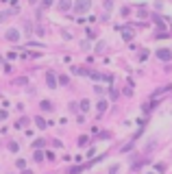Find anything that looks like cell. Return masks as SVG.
Wrapping results in <instances>:
<instances>
[{
    "mask_svg": "<svg viewBox=\"0 0 172 174\" xmlns=\"http://www.w3.org/2000/svg\"><path fill=\"white\" fill-rule=\"evenodd\" d=\"M59 83H61V85H68L70 79H68V76H59Z\"/></svg>",
    "mask_w": 172,
    "mask_h": 174,
    "instance_id": "14",
    "label": "cell"
},
{
    "mask_svg": "<svg viewBox=\"0 0 172 174\" xmlns=\"http://www.w3.org/2000/svg\"><path fill=\"white\" fill-rule=\"evenodd\" d=\"M157 57H159L161 61H170V59H172V50H168V48H159V50H157Z\"/></svg>",
    "mask_w": 172,
    "mask_h": 174,
    "instance_id": "2",
    "label": "cell"
},
{
    "mask_svg": "<svg viewBox=\"0 0 172 174\" xmlns=\"http://www.w3.org/2000/svg\"><path fill=\"white\" fill-rule=\"evenodd\" d=\"M50 5H53V0H44V9H46V7H50Z\"/></svg>",
    "mask_w": 172,
    "mask_h": 174,
    "instance_id": "17",
    "label": "cell"
},
{
    "mask_svg": "<svg viewBox=\"0 0 172 174\" xmlns=\"http://www.w3.org/2000/svg\"><path fill=\"white\" fill-rule=\"evenodd\" d=\"M15 126H18V129H24V126H26V118H22L20 122H15Z\"/></svg>",
    "mask_w": 172,
    "mask_h": 174,
    "instance_id": "9",
    "label": "cell"
},
{
    "mask_svg": "<svg viewBox=\"0 0 172 174\" xmlns=\"http://www.w3.org/2000/svg\"><path fill=\"white\" fill-rule=\"evenodd\" d=\"M72 7V0H59V11H68Z\"/></svg>",
    "mask_w": 172,
    "mask_h": 174,
    "instance_id": "5",
    "label": "cell"
},
{
    "mask_svg": "<svg viewBox=\"0 0 172 174\" xmlns=\"http://www.w3.org/2000/svg\"><path fill=\"white\" fill-rule=\"evenodd\" d=\"M96 50L103 52V50H105V41H98V44H96Z\"/></svg>",
    "mask_w": 172,
    "mask_h": 174,
    "instance_id": "11",
    "label": "cell"
},
{
    "mask_svg": "<svg viewBox=\"0 0 172 174\" xmlns=\"http://www.w3.org/2000/svg\"><path fill=\"white\" fill-rule=\"evenodd\" d=\"M105 109H107V102H105V100H100V102H98V111H100V113H103Z\"/></svg>",
    "mask_w": 172,
    "mask_h": 174,
    "instance_id": "10",
    "label": "cell"
},
{
    "mask_svg": "<svg viewBox=\"0 0 172 174\" xmlns=\"http://www.w3.org/2000/svg\"><path fill=\"white\" fill-rule=\"evenodd\" d=\"M92 7V0H76L74 2V13H85Z\"/></svg>",
    "mask_w": 172,
    "mask_h": 174,
    "instance_id": "1",
    "label": "cell"
},
{
    "mask_svg": "<svg viewBox=\"0 0 172 174\" xmlns=\"http://www.w3.org/2000/svg\"><path fill=\"white\" fill-rule=\"evenodd\" d=\"M18 148H20V146H18L15 141H11V144H9V150H13V153H15V150H18Z\"/></svg>",
    "mask_w": 172,
    "mask_h": 174,
    "instance_id": "15",
    "label": "cell"
},
{
    "mask_svg": "<svg viewBox=\"0 0 172 174\" xmlns=\"http://www.w3.org/2000/svg\"><path fill=\"white\" fill-rule=\"evenodd\" d=\"M87 109H89V100H83L81 102V111H87Z\"/></svg>",
    "mask_w": 172,
    "mask_h": 174,
    "instance_id": "12",
    "label": "cell"
},
{
    "mask_svg": "<svg viewBox=\"0 0 172 174\" xmlns=\"http://www.w3.org/2000/svg\"><path fill=\"white\" fill-rule=\"evenodd\" d=\"M31 2H37V0H31Z\"/></svg>",
    "mask_w": 172,
    "mask_h": 174,
    "instance_id": "18",
    "label": "cell"
},
{
    "mask_svg": "<svg viewBox=\"0 0 172 174\" xmlns=\"http://www.w3.org/2000/svg\"><path fill=\"white\" fill-rule=\"evenodd\" d=\"M122 37H124L127 41H131V39H133V31H131V29H124V31H122Z\"/></svg>",
    "mask_w": 172,
    "mask_h": 174,
    "instance_id": "6",
    "label": "cell"
},
{
    "mask_svg": "<svg viewBox=\"0 0 172 174\" xmlns=\"http://www.w3.org/2000/svg\"><path fill=\"white\" fill-rule=\"evenodd\" d=\"M35 124H37L39 129H46V120H41V118H37V120H35Z\"/></svg>",
    "mask_w": 172,
    "mask_h": 174,
    "instance_id": "8",
    "label": "cell"
},
{
    "mask_svg": "<svg viewBox=\"0 0 172 174\" xmlns=\"http://www.w3.org/2000/svg\"><path fill=\"white\" fill-rule=\"evenodd\" d=\"M33 159H35V161H41V159H44V155H41L39 150H35V155H33Z\"/></svg>",
    "mask_w": 172,
    "mask_h": 174,
    "instance_id": "13",
    "label": "cell"
},
{
    "mask_svg": "<svg viewBox=\"0 0 172 174\" xmlns=\"http://www.w3.org/2000/svg\"><path fill=\"white\" fill-rule=\"evenodd\" d=\"M7 39H9V41H20V31L9 29V31H7Z\"/></svg>",
    "mask_w": 172,
    "mask_h": 174,
    "instance_id": "3",
    "label": "cell"
},
{
    "mask_svg": "<svg viewBox=\"0 0 172 174\" xmlns=\"http://www.w3.org/2000/svg\"><path fill=\"white\" fill-rule=\"evenodd\" d=\"M46 81H48V85H50L53 89H55V87H57V83H59V79L55 76L53 72H48V74H46Z\"/></svg>",
    "mask_w": 172,
    "mask_h": 174,
    "instance_id": "4",
    "label": "cell"
},
{
    "mask_svg": "<svg viewBox=\"0 0 172 174\" xmlns=\"http://www.w3.org/2000/svg\"><path fill=\"white\" fill-rule=\"evenodd\" d=\"M41 109H44V111H53V102H50V100H44V102H41Z\"/></svg>",
    "mask_w": 172,
    "mask_h": 174,
    "instance_id": "7",
    "label": "cell"
},
{
    "mask_svg": "<svg viewBox=\"0 0 172 174\" xmlns=\"http://www.w3.org/2000/svg\"><path fill=\"white\" fill-rule=\"evenodd\" d=\"M87 139H89V137H85V135H83V137L79 139V144H81V146H85V144H87Z\"/></svg>",
    "mask_w": 172,
    "mask_h": 174,
    "instance_id": "16",
    "label": "cell"
}]
</instances>
